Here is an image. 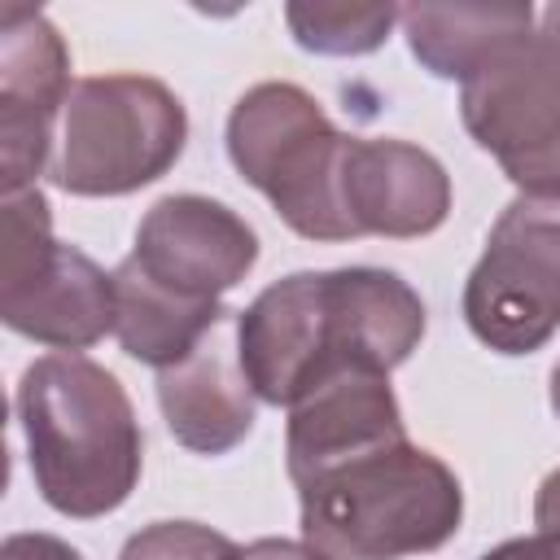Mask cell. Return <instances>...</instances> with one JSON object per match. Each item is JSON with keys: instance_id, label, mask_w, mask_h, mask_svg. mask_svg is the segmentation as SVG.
<instances>
[{"instance_id": "obj_9", "label": "cell", "mask_w": 560, "mask_h": 560, "mask_svg": "<svg viewBox=\"0 0 560 560\" xmlns=\"http://www.w3.org/2000/svg\"><path fill=\"white\" fill-rule=\"evenodd\" d=\"M70 48L31 4H0V184L26 192L52 166V127L70 101Z\"/></svg>"}, {"instance_id": "obj_21", "label": "cell", "mask_w": 560, "mask_h": 560, "mask_svg": "<svg viewBox=\"0 0 560 560\" xmlns=\"http://www.w3.org/2000/svg\"><path fill=\"white\" fill-rule=\"evenodd\" d=\"M534 525H538V534L560 538V468H551L534 494Z\"/></svg>"}, {"instance_id": "obj_5", "label": "cell", "mask_w": 560, "mask_h": 560, "mask_svg": "<svg viewBox=\"0 0 560 560\" xmlns=\"http://www.w3.org/2000/svg\"><path fill=\"white\" fill-rule=\"evenodd\" d=\"M188 140L184 101L149 74H96L79 79L61 144L48 166L52 184L74 197H127L162 179Z\"/></svg>"}, {"instance_id": "obj_14", "label": "cell", "mask_w": 560, "mask_h": 560, "mask_svg": "<svg viewBox=\"0 0 560 560\" xmlns=\"http://www.w3.org/2000/svg\"><path fill=\"white\" fill-rule=\"evenodd\" d=\"M114 302H118V315H114L118 346L136 363H149L158 372L188 359L232 315L223 302H192L184 293L162 289L131 258H122L114 271Z\"/></svg>"}, {"instance_id": "obj_1", "label": "cell", "mask_w": 560, "mask_h": 560, "mask_svg": "<svg viewBox=\"0 0 560 560\" xmlns=\"http://www.w3.org/2000/svg\"><path fill=\"white\" fill-rule=\"evenodd\" d=\"M424 337L420 293L385 267L293 271L236 311V359L258 402L293 407L337 372H394Z\"/></svg>"}, {"instance_id": "obj_12", "label": "cell", "mask_w": 560, "mask_h": 560, "mask_svg": "<svg viewBox=\"0 0 560 560\" xmlns=\"http://www.w3.org/2000/svg\"><path fill=\"white\" fill-rule=\"evenodd\" d=\"M407 438L398 398L385 372H337L289 407L284 464L289 477H306L332 459L359 455L381 442Z\"/></svg>"}, {"instance_id": "obj_17", "label": "cell", "mask_w": 560, "mask_h": 560, "mask_svg": "<svg viewBox=\"0 0 560 560\" xmlns=\"http://www.w3.org/2000/svg\"><path fill=\"white\" fill-rule=\"evenodd\" d=\"M118 560H241V547L197 521H153L122 542Z\"/></svg>"}, {"instance_id": "obj_10", "label": "cell", "mask_w": 560, "mask_h": 560, "mask_svg": "<svg viewBox=\"0 0 560 560\" xmlns=\"http://www.w3.org/2000/svg\"><path fill=\"white\" fill-rule=\"evenodd\" d=\"M127 258L171 293L223 302L258 262V236L232 206L201 192H171L149 206Z\"/></svg>"}, {"instance_id": "obj_19", "label": "cell", "mask_w": 560, "mask_h": 560, "mask_svg": "<svg viewBox=\"0 0 560 560\" xmlns=\"http://www.w3.org/2000/svg\"><path fill=\"white\" fill-rule=\"evenodd\" d=\"M241 560H332L319 547H311L306 538H258L249 547H241Z\"/></svg>"}, {"instance_id": "obj_7", "label": "cell", "mask_w": 560, "mask_h": 560, "mask_svg": "<svg viewBox=\"0 0 560 560\" xmlns=\"http://www.w3.org/2000/svg\"><path fill=\"white\" fill-rule=\"evenodd\" d=\"M459 118L525 197H560V39L525 31L459 88Z\"/></svg>"}, {"instance_id": "obj_20", "label": "cell", "mask_w": 560, "mask_h": 560, "mask_svg": "<svg viewBox=\"0 0 560 560\" xmlns=\"http://www.w3.org/2000/svg\"><path fill=\"white\" fill-rule=\"evenodd\" d=\"M481 560H560V538L556 534H529V538H508Z\"/></svg>"}, {"instance_id": "obj_18", "label": "cell", "mask_w": 560, "mask_h": 560, "mask_svg": "<svg viewBox=\"0 0 560 560\" xmlns=\"http://www.w3.org/2000/svg\"><path fill=\"white\" fill-rule=\"evenodd\" d=\"M0 560H83L57 534H9L0 542Z\"/></svg>"}, {"instance_id": "obj_13", "label": "cell", "mask_w": 560, "mask_h": 560, "mask_svg": "<svg viewBox=\"0 0 560 560\" xmlns=\"http://www.w3.org/2000/svg\"><path fill=\"white\" fill-rule=\"evenodd\" d=\"M223 328V324H219ZM210 332L188 359L158 372V402L171 438L197 455H228L254 429V402L236 350L223 332Z\"/></svg>"}, {"instance_id": "obj_16", "label": "cell", "mask_w": 560, "mask_h": 560, "mask_svg": "<svg viewBox=\"0 0 560 560\" xmlns=\"http://www.w3.org/2000/svg\"><path fill=\"white\" fill-rule=\"evenodd\" d=\"M398 18H402V9H394V4H289L284 9L293 39L319 57L376 52L389 39Z\"/></svg>"}, {"instance_id": "obj_3", "label": "cell", "mask_w": 560, "mask_h": 560, "mask_svg": "<svg viewBox=\"0 0 560 560\" xmlns=\"http://www.w3.org/2000/svg\"><path fill=\"white\" fill-rule=\"evenodd\" d=\"M298 486L302 538L332 560H402L438 551L464 521L459 477L411 438L332 459Z\"/></svg>"}, {"instance_id": "obj_8", "label": "cell", "mask_w": 560, "mask_h": 560, "mask_svg": "<svg viewBox=\"0 0 560 560\" xmlns=\"http://www.w3.org/2000/svg\"><path fill=\"white\" fill-rule=\"evenodd\" d=\"M472 337L499 354H534L560 328V197H516L464 284Z\"/></svg>"}, {"instance_id": "obj_15", "label": "cell", "mask_w": 560, "mask_h": 560, "mask_svg": "<svg viewBox=\"0 0 560 560\" xmlns=\"http://www.w3.org/2000/svg\"><path fill=\"white\" fill-rule=\"evenodd\" d=\"M402 35L411 57L438 79H468L494 48L534 31L529 4H407Z\"/></svg>"}, {"instance_id": "obj_2", "label": "cell", "mask_w": 560, "mask_h": 560, "mask_svg": "<svg viewBox=\"0 0 560 560\" xmlns=\"http://www.w3.org/2000/svg\"><path fill=\"white\" fill-rule=\"evenodd\" d=\"M31 477L61 516L122 508L140 481L144 438L118 376L88 354H44L18 381Z\"/></svg>"}, {"instance_id": "obj_4", "label": "cell", "mask_w": 560, "mask_h": 560, "mask_svg": "<svg viewBox=\"0 0 560 560\" xmlns=\"http://www.w3.org/2000/svg\"><path fill=\"white\" fill-rule=\"evenodd\" d=\"M346 131L298 83H254L228 114V158L306 241H350L341 219Z\"/></svg>"}, {"instance_id": "obj_11", "label": "cell", "mask_w": 560, "mask_h": 560, "mask_svg": "<svg viewBox=\"0 0 560 560\" xmlns=\"http://www.w3.org/2000/svg\"><path fill=\"white\" fill-rule=\"evenodd\" d=\"M451 214L446 166L407 140H346L341 158V219L354 236H429Z\"/></svg>"}, {"instance_id": "obj_22", "label": "cell", "mask_w": 560, "mask_h": 560, "mask_svg": "<svg viewBox=\"0 0 560 560\" xmlns=\"http://www.w3.org/2000/svg\"><path fill=\"white\" fill-rule=\"evenodd\" d=\"M542 31L560 39V4H551V9H542Z\"/></svg>"}, {"instance_id": "obj_23", "label": "cell", "mask_w": 560, "mask_h": 560, "mask_svg": "<svg viewBox=\"0 0 560 560\" xmlns=\"http://www.w3.org/2000/svg\"><path fill=\"white\" fill-rule=\"evenodd\" d=\"M551 411H556V420H560V363L551 368Z\"/></svg>"}, {"instance_id": "obj_6", "label": "cell", "mask_w": 560, "mask_h": 560, "mask_svg": "<svg viewBox=\"0 0 560 560\" xmlns=\"http://www.w3.org/2000/svg\"><path fill=\"white\" fill-rule=\"evenodd\" d=\"M114 271L52 236L39 188L4 192L0 210V319L57 354H74L114 332Z\"/></svg>"}]
</instances>
